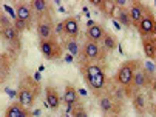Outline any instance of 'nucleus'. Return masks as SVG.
Listing matches in <instances>:
<instances>
[{
  "label": "nucleus",
  "mask_w": 156,
  "mask_h": 117,
  "mask_svg": "<svg viewBox=\"0 0 156 117\" xmlns=\"http://www.w3.org/2000/svg\"><path fill=\"white\" fill-rule=\"evenodd\" d=\"M116 19L122 23L124 26H131V20L128 15V8H118L116 6Z\"/></svg>",
  "instance_id": "22"
},
{
  "label": "nucleus",
  "mask_w": 156,
  "mask_h": 117,
  "mask_svg": "<svg viewBox=\"0 0 156 117\" xmlns=\"http://www.w3.org/2000/svg\"><path fill=\"white\" fill-rule=\"evenodd\" d=\"M12 26L16 28V31L17 33H22V31H25V29H28V23H25V22H20V20H14V23H12Z\"/></svg>",
  "instance_id": "26"
},
{
  "label": "nucleus",
  "mask_w": 156,
  "mask_h": 117,
  "mask_svg": "<svg viewBox=\"0 0 156 117\" xmlns=\"http://www.w3.org/2000/svg\"><path fill=\"white\" fill-rule=\"evenodd\" d=\"M63 102L68 105V106H74L79 103V94L74 86L71 85H66L65 86V91H63Z\"/></svg>",
  "instance_id": "14"
},
{
  "label": "nucleus",
  "mask_w": 156,
  "mask_h": 117,
  "mask_svg": "<svg viewBox=\"0 0 156 117\" xmlns=\"http://www.w3.org/2000/svg\"><path fill=\"white\" fill-rule=\"evenodd\" d=\"M101 42H102V50H105V51H113L116 48V39L110 33H107V31H105V34H104Z\"/></svg>",
  "instance_id": "20"
},
{
  "label": "nucleus",
  "mask_w": 156,
  "mask_h": 117,
  "mask_svg": "<svg viewBox=\"0 0 156 117\" xmlns=\"http://www.w3.org/2000/svg\"><path fill=\"white\" fill-rule=\"evenodd\" d=\"M8 71H9V60H8V56L0 54V82L3 80V77L6 79Z\"/></svg>",
  "instance_id": "24"
},
{
  "label": "nucleus",
  "mask_w": 156,
  "mask_h": 117,
  "mask_svg": "<svg viewBox=\"0 0 156 117\" xmlns=\"http://www.w3.org/2000/svg\"><path fill=\"white\" fill-rule=\"evenodd\" d=\"M141 60H136V59H133V60H127L121 65V68L118 69V73H116V83H119L121 86H131V82H133V77H135V73L139 69L141 66Z\"/></svg>",
  "instance_id": "2"
},
{
  "label": "nucleus",
  "mask_w": 156,
  "mask_h": 117,
  "mask_svg": "<svg viewBox=\"0 0 156 117\" xmlns=\"http://www.w3.org/2000/svg\"><path fill=\"white\" fill-rule=\"evenodd\" d=\"M65 48L71 56H80V50L82 46L79 45V42L76 39H70V40H65Z\"/></svg>",
  "instance_id": "21"
},
{
  "label": "nucleus",
  "mask_w": 156,
  "mask_h": 117,
  "mask_svg": "<svg viewBox=\"0 0 156 117\" xmlns=\"http://www.w3.org/2000/svg\"><path fill=\"white\" fill-rule=\"evenodd\" d=\"M5 117H28V109L23 108L19 102L11 103L5 111Z\"/></svg>",
  "instance_id": "16"
},
{
  "label": "nucleus",
  "mask_w": 156,
  "mask_h": 117,
  "mask_svg": "<svg viewBox=\"0 0 156 117\" xmlns=\"http://www.w3.org/2000/svg\"><path fill=\"white\" fill-rule=\"evenodd\" d=\"M16 19L20 20V22H25V23H31L33 20V9H31V5H27V3H19L16 5Z\"/></svg>",
  "instance_id": "10"
},
{
  "label": "nucleus",
  "mask_w": 156,
  "mask_h": 117,
  "mask_svg": "<svg viewBox=\"0 0 156 117\" xmlns=\"http://www.w3.org/2000/svg\"><path fill=\"white\" fill-rule=\"evenodd\" d=\"M56 33L57 34H63V25H62V22L56 25Z\"/></svg>",
  "instance_id": "29"
},
{
  "label": "nucleus",
  "mask_w": 156,
  "mask_h": 117,
  "mask_svg": "<svg viewBox=\"0 0 156 117\" xmlns=\"http://www.w3.org/2000/svg\"><path fill=\"white\" fill-rule=\"evenodd\" d=\"M48 8H50V5H48L47 0H33V2H31L33 12H37L40 17H45L47 15Z\"/></svg>",
  "instance_id": "18"
},
{
  "label": "nucleus",
  "mask_w": 156,
  "mask_h": 117,
  "mask_svg": "<svg viewBox=\"0 0 156 117\" xmlns=\"http://www.w3.org/2000/svg\"><path fill=\"white\" fill-rule=\"evenodd\" d=\"M82 76L88 85V88L91 89V92L96 97L104 96V89L107 86V74L104 71V68L96 63H87L83 62L80 66Z\"/></svg>",
  "instance_id": "1"
},
{
  "label": "nucleus",
  "mask_w": 156,
  "mask_h": 117,
  "mask_svg": "<svg viewBox=\"0 0 156 117\" xmlns=\"http://www.w3.org/2000/svg\"><path fill=\"white\" fill-rule=\"evenodd\" d=\"M80 57L83 59V62L87 63H94L98 60L105 59V50H102L99 43L91 42V40H87L82 45V50H80Z\"/></svg>",
  "instance_id": "4"
},
{
  "label": "nucleus",
  "mask_w": 156,
  "mask_h": 117,
  "mask_svg": "<svg viewBox=\"0 0 156 117\" xmlns=\"http://www.w3.org/2000/svg\"><path fill=\"white\" fill-rule=\"evenodd\" d=\"M131 100H133V106H135V109H136L138 112H144V111H145L147 102H145L144 94H141V92H138V91H136L135 94H133Z\"/></svg>",
  "instance_id": "19"
},
{
  "label": "nucleus",
  "mask_w": 156,
  "mask_h": 117,
  "mask_svg": "<svg viewBox=\"0 0 156 117\" xmlns=\"http://www.w3.org/2000/svg\"><path fill=\"white\" fill-rule=\"evenodd\" d=\"M115 6H118V8H127L128 6V0H115V2H111Z\"/></svg>",
  "instance_id": "28"
},
{
  "label": "nucleus",
  "mask_w": 156,
  "mask_h": 117,
  "mask_svg": "<svg viewBox=\"0 0 156 117\" xmlns=\"http://www.w3.org/2000/svg\"><path fill=\"white\" fill-rule=\"evenodd\" d=\"M113 105H115V100L111 99L110 96H101V97H99V106H101V109H102L105 114H108V112L113 111Z\"/></svg>",
  "instance_id": "23"
},
{
  "label": "nucleus",
  "mask_w": 156,
  "mask_h": 117,
  "mask_svg": "<svg viewBox=\"0 0 156 117\" xmlns=\"http://www.w3.org/2000/svg\"><path fill=\"white\" fill-rule=\"evenodd\" d=\"M153 36L156 37V25H154V31H153Z\"/></svg>",
  "instance_id": "30"
},
{
  "label": "nucleus",
  "mask_w": 156,
  "mask_h": 117,
  "mask_svg": "<svg viewBox=\"0 0 156 117\" xmlns=\"http://www.w3.org/2000/svg\"><path fill=\"white\" fill-rule=\"evenodd\" d=\"M147 6L142 5L141 2H133L128 8V15H130V20H131V25L133 26H138L141 20L144 19L145 12H147Z\"/></svg>",
  "instance_id": "7"
},
{
  "label": "nucleus",
  "mask_w": 156,
  "mask_h": 117,
  "mask_svg": "<svg viewBox=\"0 0 156 117\" xmlns=\"http://www.w3.org/2000/svg\"><path fill=\"white\" fill-rule=\"evenodd\" d=\"M105 34V29L102 25H99V23H94V25H87V31H85V36L88 40H91V42H96L99 43L102 40Z\"/></svg>",
  "instance_id": "11"
},
{
  "label": "nucleus",
  "mask_w": 156,
  "mask_h": 117,
  "mask_svg": "<svg viewBox=\"0 0 156 117\" xmlns=\"http://www.w3.org/2000/svg\"><path fill=\"white\" fill-rule=\"evenodd\" d=\"M105 117H113V115H105Z\"/></svg>",
  "instance_id": "31"
},
{
  "label": "nucleus",
  "mask_w": 156,
  "mask_h": 117,
  "mask_svg": "<svg viewBox=\"0 0 156 117\" xmlns=\"http://www.w3.org/2000/svg\"><path fill=\"white\" fill-rule=\"evenodd\" d=\"M37 97V86L31 80H23L19 88V103L23 108H33L34 100Z\"/></svg>",
  "instance_id": "3"
},
{
  "label": "nucleus",
  "mask_w": 156,
  "mask_h": 117,
  "mask_svg": "<svg viewBox=\"0 0 156 117\" xmlns=\"http://www.w3.org/2000/svg\"><path fill=\"white\" fill-rule=\"evenodd\" d=\"M148 79H150L148 71H145V69H138V71L135 73V77H133V82H131L133 89L136 91L138 88L145 86V85H147V82H148Z\"/></svg>",
  "instance_id": "15"
},
{
  "label": "nucleus",
  "mask_w": 156,
  "mask_h": 117,
  "mask_svg": "<svg viewBox=\"0 0 156 117\" xmlns=\"http://www.w3.org/2000/svg\"><path fill=\"white\" fill-rule=\"evenodd\" d=\"M37 36L40 40H48L53 37V23L50 19L40 17L37 22Z\"/></svg>",
  "instance_id": "9"
},
{
  "label": "nucleus",
  "mask_w": 156,
  "mask_h": 117,
  "mask_svg": "<svg viewBox=\"0 0 156 117\" xmlns=\"http://www.w3.org/2000/svg\"><path fill=\"white\" fill-rule=\"evenodd\" d=\"M0 34H2L3 40H6L8 43H12V45L14 43H19V33L16 31V28L12 25L2 28V29H0Z\"/></svg>",
  "instance_id": "17"
},
{
  "label": "nucleus",
  "mask_w": 156,
  "mask_h": 117,
  "mask_svg": "<svg viewBox=\"0 0 156 117\" xmlns=\"http://www.w3.org/2000/svg\"><path fill=\"white\" fill-rule=\"evenodd\" d=\"M39 50L47 60H57V59L62 57V53H63L62 46L56 40V37H51L48 40H40L39 42Z\"/></svg>",
  "instance_id": "5"
},
{
  "label": "nucleus",
  "mask_w": 156,
  "mask_h": 117,
  "mask_svg": "<svg viewBox=\"0 0 156 117\" xmlns=\"http://www.w3.org/2000/svg\"><path fill=\"white\" fill-rule=\"evenodd\" d=\"M62 25H63V34H65L66 37L77 39V36H79V33H80L77 19H74V17H66V19L62 22Z\"/></svg>",
  "instance_id": "8"
},
{
  "label": "nucleus",
  "mask_w": 156,
  "mask_h": 117,
  "mask_svg": "<svg viewBox=\"0 0 156 117\" xmlns=\"http://www.w3.org/2000/svg\"><path fill=\"white\" fill-rule=\"evenodd\" d=\"M71 114H73V117H88V114H87V109L82 106V105H74L73 106V111H71Z\"/></svg>",
  "instance_id": "25"
},
{
  "label": "nucleus",
  "mask_w": 156,
  "mask_h": 117,
  "mask_svg": "<svg viewBox=\"0 0 156 117\" xmlns=\"http://www.w3.org/2000/svg\"><path fill=\"white\" fill-rule=\"evenodd\" d=\"M45 97H47V105L51 109H57L60 106V96L54 86H47L45 88Z\"/></svg>",
  "instance_id": "13"
},
{
  "label": "nucleus",
  "mask_w": 156,
  "mask_h": 117,
  "mask_svg": "<svg viewBox=\"0 0 156 117\" xmlns=\"http://www.w3.org/2000/svg\"><path fill=\"white\" fill-rule=\"evenodd\" d=\"M142 48H144L145 57L154 62L156 60V37L154 36L144 37L142 39Z\"/></svg>",
  "instance_id": "12"
},
{
  "label": "nucleus",
  "mask_w": 156,
  "mask_h": 117,
  "mask_svg": "<svg viewBox=\"0 0 156 117\" xmlns=\"http://www.w3.org/2000/svg\"><path fill=\"white\" fill-rule=\"evenodd\" d=\"M90 3L93 6H96V8H101V9L107 11V3L108 2H105V0H90Z\"/></svg>",
  "instance_id": "27"
},
{
  "label": "nucleus",
  "mask_w": 156,
  "mask_h": 117,
  "mask_svg": "<svg viewBox=\"0 0 156 117\" xmlns=\"http://www.w3.org/2000/svg\"><path fill=\"white\" fill-rule=\"evenodd\" d=\"M154 25H156V17L151 14L150 9H147L144 19L141 20V23L136 26V29H138V33L141 34V37L144 39V37H150V36H153Z\"/></svg>",
  "instance_id": "6"
}]
</instances>
